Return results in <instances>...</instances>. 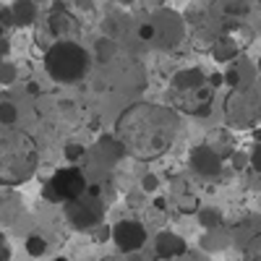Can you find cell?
I'll return each mask as SVG.
<instances>
[{
	"instance_id": "cell-33",
	"label": "cell",
	"mask_w": 261,
	"mask_h": 261,
	"mask_svg": "<svg viewBox=\"0 0 261 261\" xmlns=\"http://www.w3.org/2000/svg\"><path fill=\"white\" fill-rule=\"evenodd\" d=\"M53 261H68V258H65V256H55Z\"/></svg>"
},
{
	"instance_id": "cell-18",
	"label": "cell",
	"mask_w": 261,
	"mask_h": 261,
	"mask_svg": "<svg viewBox=\"0 0 261 261\" xmlns=\"http://www.w3.org/2000/svg\"><path fill=\"white\" fill-rule=\"evenodd\" d=\"M115 55V42L110 39V37H102L99 42H97V60L99 63H107Z\"/></svg>"
},
{
	"instance_id": "cell-7",
	"label": "cell",
	"mask_w": 261,
	"mask_h": 261,
	"mask_svg": "<svg viewBox=\"0 0 261 261\" xmlns=\"http://www.w3.org/2000/svg\"><path fill=\"white\" fill-rule=\"evenodd\" d=\"M154 253L165 261H172V258H180L188 253V243L183 241V238L178 232L172 230H162L157 238H154Z\"/></svg>"
},
{
	"instance_id": "cell-28",
	"label": "cell",
	"mask_w": 261,
	"mask_h": 261,
	"mask_svg": "<svg viewBox=\"0 0 261 261\" xmlns=\"http://www.w3.org/2000/svg\"><path fill=\"white\" fill-rule=\"evenodd\" d=\"M123 256H125L123 261H146V258H144L139 251H134V253H123Z\"/></svg>"
},
{
	"instance_id": "cell-23",
	"label": "cell",
	"mask_w": 261,
	"mask_h": 261,
	"mask_svg": "<svg viewBox=\"0 0 261 261\" xmlns=\"http://www.w3.org/2000/svg\"><path fill=\"white\" fill-rule=\"evenodd\" d=\"M225 84L230 86V89H238V86H241V71H238L235 65H230V68L225 71Z\"/></svg>"
},
{
	"instance_id": "cell-31",
	"label": "cell",
	"mask_w": 261,
	"mask_h": 261,
	"mask_svg": "<svg viewBox=\"0 0 261 261\" xmlns=\"http://www.w3.org/2000/svg\"><path fill=\"white\" fill-rule=\"evenodd\" d=\"M154 206H157V209H165L167 201H165V199H154Z\"/></svg>"
},
{
	"instance_id": "cell-12",
	"label": "cell",
	"mask_w": 261,
	"mask_h": 261,
	"mask_svg": "<svg viewBox=\"0 0 261 261\" xmlns=\"http://www.w3.org/2000/svg\"><path fill=\"white\" fill-rule=\"evenodd\" d=\"M199 222L204 230H214V227H222L225 217L217 206H204V209H199Z\"/></svg>"
},
{
	"instance_id": "cell-13",
	"label": "cell",
	"mask_w": 261,
	"mask_h": 261,
	"mask_svg": "<svg viewBox=\"0 0 261 261\" xmlns=\"http://www.w3.org/2000/svg\"><path fill=\"white\" fill-rule=\"evenodd\" d=\"M50 21H53V34H55L58 39H68V32H71V29H76V27H73V18H71L68 13H65V11H63V13L58 11Z\"/></svg>"
},
{
	"instance_id": "cell-27",
	"label": "cell",
	"mask_w": 261,
	"mask_h": 261,
	"mask_svg": "<svg viewBox=\"0 0 261 261\" xmlns=\"http://www.w3.org/2000/svg\"><path fill=\"white\" fill-rule=\"evenodd\" d=\"M8 258H11V248L6 243V235L0 232V261H8Z\"/></svg>"
},
{
	"instance_id": "cell-5",
	"label": "cell",
	"mask_w": 261,
	"mask_h": 261,
	"mask_svg": "<svg viewBox=\"0 0 261 261\" xmlns=\"http://www.w3.org/2000/svg\"><path fill=\"white\" fill-rule=\"evenodd\" d=\"M113 243L120 253H134L146 246V227L139 220H120L113 225Z\"/></svg>"
},
{
	"instance_id": "cell-3",
	"label": "cell",
	"mask_w": 261,
	"mask_h": 261,
	"mask_svg": "<svg viewBox=\"0 0 261 261\" xmlns=\"http://www.w3.org/2000/svg\"><path fill=\"white\" fill-rule=\"evenodd\" d=\"M86 188H89V180H86L84 170L76 165H65V167L55 170V175L47 180L45 199L53 204H65L71 199H79Z\"/></svg>"
},
{
	"instance_id": "cell-17",
	"label": "cell",
	"mask_w": 261,
	"mask_h": 261,
	"mask_svg": "<svg viewBox=\"0 0 261 261\" xmlns=\"http://www.w3.org/2000/svg\"><path fill=\"white\" fill-rule=\"evenodd\" d=\"M18 107L13 102H0V125H16Z\"/></svg>"
},
{
	"instance_id": "cell-16",
	"label": "cell",
	"mask_w": 261,
	"mask_h": 261,
	"mask_svg": "<svg viewBox=\"0 0 261 261\" xmlns=\"http://www.w3.org/2000/svg\"><path fill=\"white\" fill-rule=\"evenodd\" d=\"M243 251L248 261H261V232H251V238L243 243Z\"/></svg>"
},
{
	"instance_id": "cell-9",
	"label": "cell",
	"mask_w": 261,
	"mask_h": 261,
	"mask_svg": "<svg viewBox=\"0 0 261 261\" xmlns=\"http://www.w3.org/2000/svg\"><path fill=\"white\" fill-rule=\"evenodd\" d=\"M94 151H97V157L105 165H115L118 160L125 157V144L118 141V139H113V136H105V139H99V144H97Z\"/></svg>"
},
{
	"instance_id": "cell-11",
	"label": "cell",
	"mask_w": 261,
	"mask_h": 261,
	"mask_svg": "<svg viewBox=\"0 0 261 261\" xmlns=\"http://www.w3.org/2000/svg\"><path fill=\"white\" fill-rule=\"evenodd\" d=\"M227 243H230V238L222 232V227L206 230V235L201 238V248H204V251H222Z\"/></svg>"
},
{
	"instance_id": "cell-26",
	"label": "cell",
	"mask_w": 261,
	"mask_h": 261,
	"mask_svg": "<svg viewBox=\"0 0 261 261\" xmlns=\"http://www.w3.org/2000/svg\"><path fill=\"white\" fill-rule=\"evenodd\" d=\"M206 81H209L212 89H220V86L225 84V73H212V76H206Z\"/></svg>"
},
{
	"instance_id": "cell-30",
	"label": "cell",
	"mask_w": 261,
	"mask_h": 261,
	"mask_svg": "<svg viewBox=\"0 0 261 261\" xmlns=\"http://www.w3.org/2000/svg\"><path fill=\"white\" fill-rule=\"evenodd\" d=\"M6 50H8V47H6V42L0 39V63H3V55H6Z\"/></svg>"
},
{
	"instance_id": "cell-14",
	"label": "cell",
	"mask_w": 261,
	"mask_h": 261,
	"mask_svg": "<svg viewBox=\"0 0 261 261\" xmlns=\"http://www.w3.org/2000/svg\"><path fill=\"white\" fill-rule=\"evenodd\" d=\"M212 55H214V60H217V63H230V60L238 55V50H235L232 42L220 39V42H217V45L212 47Z\"/></svg>"
},
{
	"instance_id": "cell-22",
	"label": "cell",
	"mask_w": 261,
	"mask_h": 261,
	"mask_svg": "<svg viewBox=\"0 0 261 261\" xmlns=\"http://www.w3.org/2000/svg\"><path fill=\"white\" fill-rule=\"evenodd\" d=\"M193 94H196V99H199V105H212V99H214V89L209 84H204L201 89H196Z\"/></svg>"
},
{
	"instance_id": "cell-4",
	"label": "cell",
	"mask_w": 261,
	"mask_h": 261,
	"mask_svg": "<svg viewBox=\"0 0 261 261\" xmlns=\"http://www.w3.org/2000/svg\"><path fill=\"white\" fill-rule=\"evenodd\" d=\"M154 24V42L160 47H175L186 37V21L180 13L170 11V8H160L154 16L149 18Z\"/></svg>"
},
{
	"instance_id": "cell-10",
	"label": "cell",
	"mask_w": 261,
	"mask_h": 261,
	"mask_svg": "<svg viewBox=\"0 0 261 261\" xmlns=\"http://www.w3.org/2000/svg\"><path fill=\"white\" fill-rule=\"evenodd\" d=\"M11 18H13V27H32L34 18H37V6L34 0H16L11 6Z\"/></svg>"
},
{
	"instance_id": "cell-15",
	"label": "cell",
	"mask_w": 261,
	"mask_h": 261,
	"mask_svg": "<svg viewBox=\"0 0 261 261\" xmlns=\"http://www.w3.org/2000/svg\"><path fill=\"white\" fill-rule=\"evenodd\" d=\"M24 248H27V253L32 256V258H42L47 253V241L42 235H29L27 238V243H24Z\"/></svg>"
},
{
	"instance_id": "cell-35",
	"label": "cell",
	"mask_w": 261,
	"mask_h": 261,
	"mask_svg": "<svg viewBox=\"0 0 261 261\" xmlns=\"http://www.w3.org/2000/svg\"><path fill=\"white\" fill-rule=\"evenodd\" d=\"M123 3H125V6H128V3H134V0H123Z\"/></svg>"
},
{
	"instance_id": "cell-25",
	"label": "cell",
	"mask_w": 261,
	"mask_h": 261,
	"mask_svg": "<svg viewBox=\"0 0 261 261\" xmlns=\"http://www.w3.org/2000/svg\"><path fill=\"white\" fill-rule=\"evenodd\" d=\"M251 167L256 170V172H261V141L253 146V151H251Z\"/></svg>"
},
{
	"instance_id": "cell-19",
	"label": "cell",
	"mask_w": 261,
	"mask_h": 261,
	"mask_svg": "<svg viewBox=\"0 0 261 261\" xmlns=\"http://www.w3.org/2000/svg\"><path fill=\"white\" fill-rule=\"evenodd\" d=\"M16 81V65L13 63H0V86H11Z\"/></svg>"
},
{
	"instance_id": "cell-8",
	"label": "cell",
	"mask_w": 261,
	"mask_h": 261,
	"mask_svg": "<svg viewBox=\"0 0 261 261\" xmlns=\"http://www.w3.org/2000/svg\"><path fill=\"white\" fill-rule=\"evenodd\" d=\"M204 84H206V73L201 68H196V65L183 68L172 76V86H175L178 92H196V89H201Z\"/></svg>"
},
{
	"instance_id": "cell-29",
	"label": "cell",
	"mask_w": 261,
	"mask_h": 261,
	"mask_svg": "<svg viewBox=\"0 0 261 261\" xmlns=\"http://www.w3.org/2000/svg\"><path fill=\"white\" fill-rule=\"evenodd\" d=\"M3 32H6V21H3V11H0V39H3Z\"/></svg>"
},
{
	"instance_id": "cell-2",
	"label": "cell",
	"mask_w": 261,
	"mask_h": 261,
	"mask_svg": "<svg viewBox=\"0 0 261 261\" xmlns=\"http://www.w3.org/2000/svg\"><path fill=\"white\" fill-rule=\"evenodd\" d=\"M63 206H65V220H68V225L73 230H81V232L94 230L105 220V201H102V193L97 186H89L79 199L65 201Z\"/></svg>"
},
{
	"instance_id": "cell-34",
	"label": "cell",
	"mask_w": 261,
	"mask_h": 261,
	"mask_svg": "<svg viewBox=\"0 0 261 261\" xmlns=\"http://www.w3.org/2000/svg\"><path fill=\"white\" fill-rule=\"evenodd\" d=\"M256 65H258V73H261V58H258V63H256Z\"/></svg>"
},
{
	"instance_id": "cell-24",
	"label": "cell",
	"mask_w": 261,
	"mask_h": 261,
	"mask_svg": "<svg viewBox=\"0 0 261 261\" xmlns=\"http://www.w3.org/2000/svg\"><path fill=\"white\" fill-rule=\"evenodd\" d=\"M139 37H141V42H154V24H151V21L141 24L139 27Z\"/></svg>"
},
{
	"instance_id": "cell-20",
	"label": "cell",
	"mask_w": 261,
	"mask_h": 261,
	"mask_svg": "<svg viewBox=\"0 0 261 261\" xmlns=\"http://www.w3.org/2000/svg\"><path fill=\"white\" fill-rule=\"evenodd\" d=\"M86 157V149L81 146V144H68L65 146V160H68L71 165H76L79 160H84Z\"/></svg>"
},
{
	"instance_id": "cell-1",
	"label": "cell",
	"mask_w": 261,
	"mask_h": 261,
	"mask_svg": "<svg viewBox=\"0 0 261 261\" xmlns=\"http://www.w3.org/2000/svg\"><path fill=\"white\" fill-rule=\"evenodd\" d=\"M92 68V55L73 39H58L45 53V71L58 84H76Z\"/></svg>"
},
{
	"instance_id": "cell-32",
	"label": "cell",
	"mask_w": 261,
	"mask_h": 261,
	"mask_svg": "<svg viewBox=\"0 0 261 261\" xmlns=\"http://www.w3.org/2000/svg\"><path fill=\"white\" fill-rule=\"evenodd\" d=\"M102 261H120V258H115V256H107V258H102Z\"/></svg>"
},
{
	"instance_id": "cell-6",
	"label": "cell",
	"mask_w": 261,
	"mask_h": 261,
	"mask_svg": "<svg viewBox=\"0 0 261 261\" xmlns=\"http://www.w3.org/2000/svg\"><path fill=\"white\" fill-rule=\"evenodd\" d=\"M191 170L199 178H217L222 172V157L212 146H196L191 151Z\"/></svg>"
},
{
	"instance_id": "cell-21",
	"label": "cell",
	"mask_w": 261,
	"mask_h": 261,
	"mask_svg": "<svg viewBox=\"0 0 261 261\" xmlns=\"http://www.w3.org/2000/svg\"><path fill=\"white\" fill-rule=\"evenodd\" d=\"M141 188H144L146 193H157V188H160V178L154 175V172H146V175L141 178Z\"/></svg>"
}]
</instances>
